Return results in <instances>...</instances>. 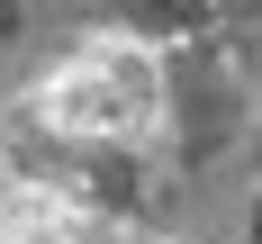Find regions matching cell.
<instances>
[{"instance_id":"obj_3","label":"cell","mask_w":262,"mask_h":244,"mask_svg":"<svg viewBox=\"0 0 262 244\" xmlns=\"http://www.w3.org/2000/svg\"><path fill=\"white\" fill-rule=\"evenodd\" d=\"M253 244H262V208H253Z\"/></svg>"},{"instance_id":"obj_2","label":"cell","mask_w":262,"mask_h":244,"mask_svg":"<svg viewBox=\"0 0 262 244\" xmlns=\"http://www.w3.org/2000/svg\"><path fill=\"white\" fill-rule=\"evenodd\" d=\"M0 244H91V217H36V226H18V235H0Z\"/></svg>"},{"instance_id":"obj_1","label":"cell","mask_w":262,"mask_h":244,"mask_svg":"<svg viewBox=\"0 0 262 244\" xmlns=\"http://www.w3.org/2000/svg\"><path fill=\"white\" fill-rule=\"evenodd\" d=\"M27 118L54 136V145H73V154H118V145H145L163 136L172 118V63H163L145 36H81L46 81H36V100Z\"/></svg>"}]
</instances>
